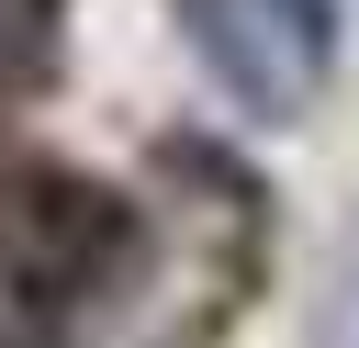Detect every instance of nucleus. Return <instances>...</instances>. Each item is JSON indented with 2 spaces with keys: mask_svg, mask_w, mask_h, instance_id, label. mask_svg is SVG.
Wrapping results in <instances>:
<instances>
[{
  "mask_svg": "<svg viewBox=\"0 0 359 348\" xmlns=\"http://www.w3.org/2000/svg\"><path fill=\"white\" fill-rule=\"evenodd\" d=\"M314 348H359V236H348V258H337V292H325V314H314Z\"/></svg>",
  "mask_w": 359,
  "mask_h": 348,
  "instance_id": "obj_3",
  "label": "nucleus"
},
{
  "mask_svg": "<svg viewBox=\"0 0 359 348\" xmlns=\"http://www.w3.org/2000/svg\"><path fill=\"white\" fill-rule=\"evenodd\" d=\"M135 247V213L112 180L90 168H56V157H22L0 168V281L22 303H90Z\"/></svg>",
  "mask_w": 359,
  "mask_h": 348,
  "instance_id": "obj_1",
  "label": "nucleus"
},
{
  "mask_svg": "<svg viewBox=\"0 0 359 348\" xmlns=\"http://www.w3.org/2000/svg\"><path fill=\"white\" fill-rule=\"evenodd\" d=\"M202 79L247 123H303L337 67V0H168Z\"/></svg>",
  "mask_w": 359,
  "mask_h": 348,
  "instance_id": "obj_2",
  "label": "nucleus"
}]
</instances>
